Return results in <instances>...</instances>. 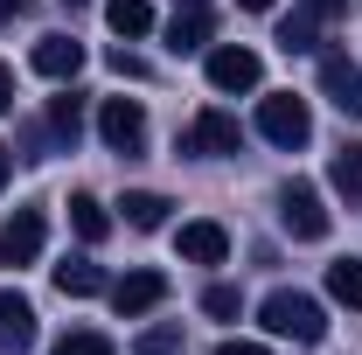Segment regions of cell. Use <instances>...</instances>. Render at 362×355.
Listing matches in <instances>:
<instances>
[{"label": "cell", "mask_w": 362, "mask_h": 355, "mask_svg": "<svg viewBox=\"0 0 362 355\" xmlns=\"http://www.w3.org/2000/svg\"><path fill=\"white\" fill-rule=\"evenodd\" d=\"M258 320H265V334H279V342H320L327 334V313L307 293H272L265 307H258Z\"/></svg>", "instance_id": "cell-1"}, {"label": "cell", "mask_w": 362, "mask_h": 355, "mask_svg": "<svg viewBox=\"0 0 362 355\" xmlns=\"http://www.w3.org/2000/svg\"><path fill=\"white\" fill-rule=\"evenodd\" d=\"M258 133L272 139V146H307L314 139V112H307V98H293V91H272L265 105H258Z\"/></svg>", "instance_id": "cell-2"}, {"label": "cell", "mask_w": 362, "mask_h": 355, "mask_svg": "<svg viewBox=\"0 0 362 355\" xmlns=\"http://www.w3.org/2000/svg\"><path fill=\"white\" fill-rule=\"evenodd\" d=\"M341 14H349V0H293V14L279 21V49H286V56L314 49L320 35H327V28L341 21Z\"/></svg>", "instance_id": "cell-3"}, {"label": "cell", "mask_w": 362, "mask_h": 355, "mask_svg": "<svg viewBox=\"0 0 362 355\" xmlns=\"http://www.w3.org/2000/svg\"><path fill=\"white\" fill-rule=\"evenodd\" d=\"M279 223H286L300 244H320V237H327V209H320L314 181H286V188H279Z\"/></svg>", "instance_id": "cell-4"}, {"label": "cell", "mask_w": 362, "mask_h": 355, "mask_svg": "<svg viewBox=\"0 0 362 355\" xmlns=\"http://www.w3.org/2000/svg\"><path fill=\"white\" fill-rule=\"evenodd\" d=\"M98 133L112 153H146V112H139V98H105V112H98Z\"/></svg>", "instance_id": "cell-5"}, {"label": "cell", "mask_w": 362, "mask_h": 355, "mask_svg": "<svg viewBox=\"0 0 362 355\" xmlns=\"http://www.w3.org/2000/svg\"><path fill=\"white\" fill-rule=\"evenodd\" d=\"M320 91H327V105H334L341 119H362V63L356 56L327 49V56H320Z\"/></svg>", "instance_id": "cell-6"}, {"label": "cell", "mask_w": 362, "mask_h": 355, "mask_svg": "<svg viewBox=\"0 0 362 355\" xmlns=\"http://www.w3.org/2000/svg\"><path fill=\"white\" fill-rule=\"evenodd\" d=\"M42 237H49L42 209H14L0 223V265H35L42 258Z\"/></svg>", "instance_id": "cell-7"}, {"label": "cell", "mask_w": 362, "mask_h": 355, "mask_svg": "<svg viewBox=\"0 0 362 355\" xmlns=\"http://www.w3.org/2000/svg\"><path fill=\"white\" fill-rule=\"evenodd\" d=\"M258 77H265L258 49H244V42L209 49V84H216V91H258Z\"/></svg>", "instance_id": "cell-8"}, {"label": "cell", "mask_w": 362, "mask_h": 355, "mask_svg": "<svg viewBox=\"0 0 362 355\" xmlns=\"http://www.w3.org/2000/svg\"><path fill=\"white\" fill-rule=\"evenodd\" d=\"M244 146V126L230 112H202L188 133H181V153H237Z\"/></svg>", "instance_id": "cell-9"}, {"label": "cell", "mask_w": 362, "mask_h": 355, "mask_svg": "<svg viewBox=\"0 0 362 355\" xmlns=\"http://www.w3.org/2000/svg\"><path fill=\"white\" fill-rule=\"evenodd\" d=\"M175 251L188 258V265H223V258H230V230H223V223H209V216H202V223H181V230H175Z\"/></svg>", "instance_id": "cell-10"}, {"label": "cell", "mask_w": 362, "mask_h": 355, "mask_svg": "<svg viewBox=\"0 0 362 355\" xmlns=\"http://www.w3.org/2000/svg\"><path fill=\"white\" fill-rule=\"evenodd\" d=\"M168 300V279L160 272H126L119 286H112V307H119V320H139V313H153Z\"/></svg>", "instance_id": "cell-11"}, {"label": "cell", "mask_w": 362, "mask_h": 355, "mask_svg": "<svg viewBox=\"0 0 362 355\" xmlns=\"http://www.w3.org/2000/svg\"><path fill=\"white\" fill-rule=\"evenodd\" d=\"M28 349H35V307L0 286V355H28Z\"/></svg>", "instance_id": "cell-12"}, {"label": "cell", "mask_w": 362, "mask_h": 355, "mask_svg": "<svg viewBox=\"0 0 362 355\" xmlns=\"http://www.w3.org/2000/svg\"><path fill=\"white\" fill-rule=\"evenodd\" d=\"M35 70L56 77V84H70V77L84 70V42H77V35H42V42H35Z\"/></svg>", "instance_id": "cell-13"}, {"label": "cell", "mask_w": 362, "mask_h": 355, "mask_svg": "<svg viewBox=\"0 0 362 355\" xmlns=\"http://www.w3.org/2000/svg\"><path fill=\"white\" fill-rule=\"evenodd\" d=\"M202 42H209V7H181L175 21H168V49L188 56V49H202Z\"/></svg>", "instance_id": "cell-14"}, {"label": "cell", "mask_w": 362, "mask_h": 355, "mask_svg": "<svg viewBox=\"0 0 362 355\" xmlns=\"http://www.w3.org/2000/svg\"><path fill=\"white\" fill-rule=\"evenodd\" d=\"M56 293H70V300H90V293H105V272L90 265V258H63V265H56Z\"/></svg>", "instance_id": "cell-15"}, {"label": "cell", "mask_w": 362, "mask_h": 355, "mask_svg": "<svg viewBox=\"0 0 362 355\" xmlns=\"http://www.w3.org/2000/svg\"><path fill=\"white\" fill-rule=\"evenodd\" d=\"M105 21H112V35H146L153 28V0H105Z\"/></svg>", "instance_id": "cell-16"}, {"label": "cell", "mask_w": 362, "mask_h": 355, "mask_svg": "<svg viewBox=\"0 0 362 355\" xmlns=\"http://www.w3.org/2000/svg\"><path fill=\"white\" fill-rule=\"evenodd\" d=\"M119 209H126V223H133V230H160L175 202H168V195H153V188H133V195H126Z\"/></svg>", "instance_id": "cell-17"}, {"label": "cell", "mask_w": 362, "mask_h": 355, "mask_svg": "<svg viewBox=\"0 0 362 355\" xmlns=\"http://www.w3.org/2000/svg\"><path fill=\"white\" fill-rule=\"evenodd\" d=\"M327 181L349 195V209H362V146H341V153L327 161Z\"/></svg>", "instance_id": "cell-18"}, {"label": "cell", "mask_w": 362, "mask_h": 355, "mask_svg": "<svg viewBox=\"0 0 362 355\" xmlns=\"http://www.w3.org/2000/svg\"><path fill=\"white\" fill-rule=\"evenodd\" d=\"M70 223H77V237H84V244H105V230H112V216H105V202H98V195H70Z\"/></svg>", "instance_id": "cell-19"}, {"label": "cell", "mask_w": 362, "mask_h": 355, "mask_svg": "<svg viewBox=\"0 0 362 355\" xmlns=\"http://www.w3.org/2000/svg\"><path fill=\"white\" fill-rule=\"evenodd\" d=\"M327 293H334L341 307H362V258H334V265H327Z\"/></svg>", "instance_id": "cell-20"}, {"label": "cell", "mask_w": 362, "mask_h": 355, "mask_svg": "<svg viewBox=\"0 0 362 355\" xmlns=\"http://www.w3.org/2000/svg\"><path fill=\"white\" fill-rule=\"evenodd\" d=\"M77 126H84V91L49 98V133H56V139H77Z\"/></svg>", "instance_id": "cell-21"}, {"label": "cell", "mask_w": 362, "mask_h": 355, "mask_svg": "<svg viewBox=\"0 0 362 355\" xmlns=\"http://www.w3.org/2000/svg\"><path fill=\"white\" fill-rule=\"evenodd\" d=\"M56 355H119V349H112L98 327H77V334H63V342H56Z\"/></svg>", "instance_id": "cell-22"}, {"label": "cell", "mask_w": 362, "mask_h": 355, "mask_svg": "<svg viewBox=\"0 0 362 355\" xmlns=\"http://www.w3.org/2000/svg\"><path fill=\"white\" fill-rule=\"evenodd\" d=\"M237 307H244L237 286H209V293H202V313H209V320H237Z\"/></svg>", "instance_id": "cell-23"}, {"label": "cell", "mask_w": 362, "mask_h": 355, "mask_svg": "<svg viewBox=\"0 0 362 355\" xmlns=\"http://www.w3.org/2000/svg\"><path fill=\"white\" fill-rule=\"evenodd\" d=\"M133 355H181V327H146L133 342Z\"/></svg>", "instance_id": "cell-24"}, {"label": "cell", "mask_w": 362, "mask_h": 355, "mask_svg": "<svg viewBox=\"0 0 362 355\" xmlns=\"http://www.w3.org/2000/svg\"><path fill=\"white\" fill-rule=\"evenodd\" d=\"M0 112H14V70L0 63Z\"/></svg>", "instance_id": "cell-25"}, {"label": "cell", "mask_w": 362, "mask_h": 355, "mask_svg": "<svg viewBox=\"0 0 362 355\" xmlns=\"http://www.w3.org/2000/svg\"><path fill=\"white\" fill-rule=\"evenodd\" d=\"M216 355H272V349H258V342H223Z\"/></svg>", "instance_id": "cell-26"}, {"label": "cell", "mask_w": 362, "mask_h": 355, "mask_svg": "<svg viewBox=\"0 0 362 355\" xmlns=\"http://www.w3.org/2000/svg\"><path fill=\"white\" fill-rule=\"evenodd\" d=\"M35 0H0V21H14V14H28Z\"/></svg>", "instance_id": "cell-27"}, {"label": "cell", "mask_w": 362, "mask_h": 355, "mask_svg": "<svg viewBox=\"0 0 362 355\" xmlns=\"http://www.w3.org/2000/svg\"><path fill=\"white\" fill-rule=\"evenodd\" d=\"M237 7H244V14H265V7H272V0H237Z\"/></svg>", "instance_id": "cell-28"}, {"label": "cell", "mask_w": 362, "mask_h": 355, "mask_svg": "<svg viewBox=\"0 0 362 355\" xmlns=\"http://www.w3.org/2000/svg\"><path fill=\"white\" fill-rule=\"evenodd\" d=\"M7 168H14V153H7V146H0V188H7Z\"/></svg>", "instance_id": "cell-29"}, {"label": "cell", "mask_w": 362, "mask_h": 355, "mask_svg": "<svg viewBox=\"0 0 362 355\" xmlns=\"http://www.w3.org/2000/svg\"><path fill=\"white\" fill-rule=\"evenodd\" d=\"M175 7H202V0H175Z\"/></svg>", "instance_id": "cell-30"}]
</instances>
